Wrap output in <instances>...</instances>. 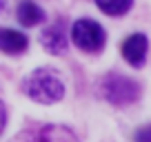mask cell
Here are the masks:
<instances>
[{
  "instance_id": "cell-3",
  "label": "cell",
  "mask_w": 151,
  "mask_h": 142,
  "mask_svg": "<svg viewBox=\"0 0 151 142\" xmlns=\"http://www.w3.org/2000/svg\"><path fill=\"white\" fill-rule=\"evenodd\" d=\"M71 40H73L76 47H80L82 51H89V53H96L104 47V29L100 27L96 20H89V18H82L78 22H73L71 27Z\"/></svg>"
},
{
  "instance_id": "cell-10",
  "label": "cell",
  "mask_w": 151,
  "mask_h": 142,
  "mask_svg": "<svg viewBox=\"0 0 151 142\" xmlns=\"http://www.w3.org/2000/svg\"><path fill=\"white\" fill-rule=\"evenodd\" d=\"M133 140H136V142H151V124L138 129L136 136H133Z\"/></svg>"
},
{
  "instance_id": "cell-4",
  "label": "cell",
  "mask_w": 151,
  "mask_h": 142,
  "mask_svg": "<svg viewBox=\"0 0 151 142\" xmlns=\"http://www.w3.org/2000/svg\"><path fill=\"white\" fill-rule=\"evenodd\" d=\"M11 142H78L73 131L60 124H40V127L24 129Z\"/></svg>"
},
{
  "instance_id": "cell-8",
  "label": "cell",
  "mask_w": 151,
  "mask_h": 142,
  "mask_svg": "<svg viewBox=\"0 0 151 142\" xmlns=\"http://www.w3.org/2000/svg\"><path fill=\"white\" fill-rule=\"evenodd\" d=\"M0 49L5 53H20L27 49V36L16 29H2L0 31Z\"/></svg>"
},
{
  "instance_id": "cell-2",
  "label": "cell",
  "mask_w": 151,
  "mask_h": 142,
  "mask_svg": "<svg viewBox=\"0 0 151 142\" xmlns=\"http://www.w3.org/2000/svg\"><path fill=\"white\" fill-rule=\"evenodd\" d=\"M100 93L109 100L111 104H131L133 100H138L140 95V87L138 82H133L131 78H124L120 73H109V76L102 78L100 82Z\"/></svg>"
},
{
  "instance_id": "cell-1",
  "label": "cell",
  "mask_w": 151,
  "mask_h": 142,
  "mask_svg": "<svg viewBox=\"0 0 151 142\" xmlns=\"http://www.w3.org/2000/svg\"><path fill=\"white\" fill-rule=\"evenodd\" d=\"M22 91L29 100L40 104H53L65 98V82L60 80L58 71L42 67V69L31 71L22 80Z\"/></svg>"
},
{
  "instance_id": "cell-6",
  "label": "cell",
  "mask_w": 151,
  "mask_h": 142,
  "mask_svg": "<svg viewBox=\"0 0 151 142\" xmlns=\"http://www.w3.org/2000/svg\"><path fill=\"white\" fill-rule=\"evenodd\" d=\"M147 47H149V42H147L145 33H133V36H129L122 42L124 60L131 67H142L145 65V56H147Z\"/></svg>"
},
{
  "instance_id": "cell-7",
  "label": "cell",
  "mask_w": 151,
  "mask_h": 142,
  "mask_svg": "<svg viewBox=\"0 0 151 142\" xmlns=\"http://www.w3.org/2000/svg\"><path fill=\"white\" fill-rule=\"evenodd\" d=\"M16 18H18V22L24 24V27H33V24H40L45 20V11L40 9L33 0H22L18 5Z\"/></svg>"
},
{
  "instance_id": "cell-9",
  "label": "cell",
  "mask_w": 151,
  "mask_h": 142,
  "mask_svg": "<svg viewBox=\"0 0 151 142\" xmlns=\"http://www.w3.org/2000/svg\"><path fill=\"white\" fill-rule=\"evenodd\" d=\"M96 5L107 16H122L131 9L133 0H96Z\"/></svg>"
},
{
  "instance_id": "cell-5",
  "label": "cell",
  "mask_w": 151,
  "mask_h": 142,
  "mask_svg": "<svg viewBox=\"0 0 151 142\" xmlns=\"http://www.w3.org/2000/svg\"><path fill=\"white\" fill-rule=\"evenodd\" d=\"M40 42L42 47L47 49L49 53L58 56V53H65L67 51V44H69V36H67V29L62 22H56L51 27H47L40 36Z\"/></svg>"
}]
</instances>
